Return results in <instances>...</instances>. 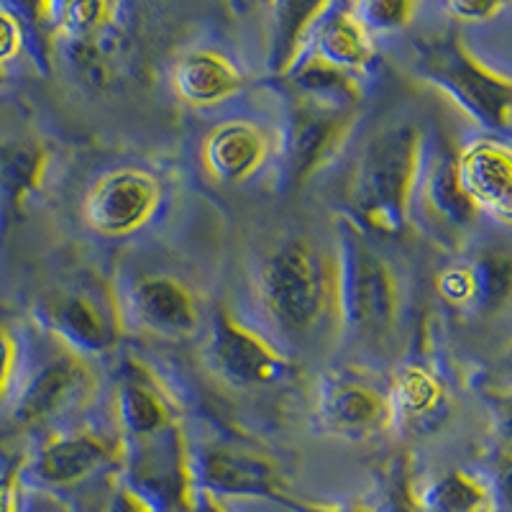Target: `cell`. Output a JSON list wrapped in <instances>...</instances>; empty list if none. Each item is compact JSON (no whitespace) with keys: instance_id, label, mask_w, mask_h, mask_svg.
I'll use <instances>...</instances> for the list:
<instances>
[{"instance_id":"cell-30","label":"cell","mask_w":512,"mask_h":512,"mask_svg":"<svg viewBox=\"0 0 512 512\" xmlns=\"http://www.w3.org/2000/svg\"><path fill=\"white\" fill-rule=\"evenodd\" d=\"M438 295L454 308H474V277L469 262L446 267L436 280Z\"/></svg>"},{"instance_id":"cell-29","label":"cell","mask_w":512,"mask_h":512,"mask_svg":"<svg viewBox=\"0 0 512 512\" xmlns=\"http://www.w3.org/2000/svg\"><path fill=\"white\" fill-rule=\"evenodd\" d=\"M354 13L367 34L397 31L413 16V0H356Z\"/></svg>"},{"instance_id":"cell-25","label":"cell","mask_w":512,"mask_h":512,"mask_svg":"<svg viewBox=\"0 0 512 512\" xmlns=\"http://www.w3.org/2000/svg\"><path fill=\"white\" fill-rule=\"evenodd\" d=\"M420 512H492L495 492L469 472H446L413 492Z\"/></svg>"},{"instance_id":"cell-38","label":"cell","mask_w":512,"mask_h":512,"mask_svg":"<svg viewBox=\"0 0 512 512\" xmlns=\"http://www.w3.org/2000/svg\"><path fill=\"white\" fill-rule=\"evenodd\" d=\"M21 512H64L57 502L49 500L47 492H26L24 487V495H21Z\"/></svg>"},{"instance_id":"cell-33","label":"cell","mask_w":512,"mask_h":512,"mask_svg":"<svg viewBox=\"0 0 512 512\" xmlns=\"http://www.w3.org/2000/svg\"><path fill=\"white\" fill-rule=\"evenodd\" d=\"M100 512H154V510L146 505L139 495H136L134 489L126 487L123 482H118L113 484L108 497L103 500Z\"/></svg>"},{"instance_id":"cell-36","label":"cell","mask_w":512,"mask_h":512,"mask_svg":"<svg viewBox=\"0 0 512 512\" xmlns=\"http://www.w3.org/2000/svg\"><path fill=\"white\" fill-rule=\"evenodd\" d=\"M277 502L290 507L292 512H379L364 505H313V502H295V500H287L285 495H282Z\"/></svg>"},{"instance_id":"cell-21","label":"cell","mask_w":512,"mask_h":512,"mask_svg":"<svg viewBox=\"0 0 512 512\" xmlns=\"http://www.w3.org/2000/svg\"><path fill=\"white\" fill-rule=\"evenodd\" d=\"M172 88L190 105H216L244 88L241 72L226 57L208 49L190 52L172 70Z\"/></svg>"},{"instance_id":"cell-2","label":"cell","mask_w":512,"mask_h":512,"mask_svg":"<svg viewBox=\"0 0 512 512\" xmlns=\"http://www.w3.org/2000/svg\"><path fill=\"white\" fill-rule=\"evenodd\" d=\"M336 308L346 333L361 341H382L395 331L400 315V285L395 269L374 249L367 231L351 218L336 226Z\"/></svg>"},{"instance_id":"cell-19","label":"cell","mask_w":512,"mask_h":512,"mask_svg":"<svg viewBox=\"0 0 512 512\" xmlns=\"http://www.w3.org/2000/svg\"><path fill=\"white\" fill-rule=\"evenodd\" d=\"M116 415L121 441L154 436L177 423L169 397L164 395L152 372L136 361H126V367L121 369V377H118Z\"/></svg>"},{"instance_id":"cell-3","label":"cell","mask_w":512,"mask_h":512,"mask_svg":"<svg viewBox=\"0 0 512 512\" xmlns=\"http://www.w3.org/2000/svg\"><path fill=\"white\" fill-rule=\"evenodd\" d=\"M413 70L420 80L441 90L448 100H454L456 108L482 128L489 131L510 128V80L477 62L456 36L418 44Z\"/></svg>"},{"instance_id":"cell-32","label":"cell","mask_w":512,"mask_h":512,"mask_svg":"<svg viewBox=\"0 0 512 512\" xmlns=\"http://www.w3.org/2000/svg\"><path fill=\"white\" fill-rule=\"evenodd\" d=\"M21 461H13L6 469H0V512H21Z\"/></svg>"},{"instance_id":"cell-24","label":"cell","mask_w":512,"mask_h":512,"mask_svg":"<svg viewBox=\"0 0 512 512\" xmlns=\"http://www.w3.org/2000/svg\"><path fill=\"white\" fill-rule=\"evenodd\" d=\"M272 3V47H269V70L274 77L290 70L295 62L310 24L328 0H269Z\"/></svg>"},{"instance_id":"cell-1","label":"cell","mask_w":512,"mask_h":512,"mask_svg":"<svg viewBox=\"0 0 512 512\" xmlns=\"http://www.w3.org/2000/svg\"><path fill=\"white\" fill-rule=\"evenodd\" d=\"M425 139L415 123L382 128L361 152L349 187L351 221L374 236H400L423 167Z\"/></svg>"},{"instance_id":"cell-31","label":"cell","mask_w":512,"mask_h":512,"mask_svg":"<svg viewBox=\"0 0 512 512\" xmlns=\"http://www.w3.org/2000/svg\"><path fill=\"white\" fill-rule=\"evenodd\" d=\"M448 16H454L456 21H464V24H482L489 18L500 16L510 0H443Z\"/></svg>"},{"instance_id":"cell-4","label":"cell","mask_w":512,"mask_h":512,"mask_svg":"<svg viewBox=\"0 0 512 512\" xmlns=\"http://www.w3.org/2000/svg\"><path fill=\"white\" fill-rule=\"evenodd\" d=\"M256 290L269 318L290 333H305L326 313L328 277L305 241H287L264 259Z\"/></svg>"},{"instance_id":"cell-6","label":"cell","mask_w":512,"mask_h":512,"mask_svg":"<svg viewBox=\"0 0 512 512\" xmlns=\"http://www.w3.org/2000/svg\"><path fill=\"white\" fill-rule=\"evenodd\" d=\"M121 482L154 512H187L195 489L180 425L172 423L154 436L121 441Z\"/></svg>"},{"instance_id":"cell-20","label":"cell","mask_w":512,"mask_h":512,"mask_svg":"<svg viewBox=\"0 0 512 512\" xmlns=\"http://www.w3.org/2000/svg\"><path fill=\"white\" fill-rule=\"evenodd\" d=\"M277 80L287 100L331 108V111H359L361 90L356 77L308 54H300L290 64V70L282 72Z\"/></svg>"},{"instance_id":"cell-22","label":"cell","mask_w":512,"mask_h":512,"mask_svg":"<svg viewBox=\"0 0 512 512\" xmlns=\"http://www.w3.org/2000/svg\"><path fill=\"white\" fill-rule=\"evenodd\" d=\"M128 49H131L128 31L113 11L98 31L85 39L67 41V57L95 88H108L121 77L128 62Z\"/></svg>"},{"instance_id":"cell-23","label":"cell","mask_w":512,"mask_h":512,"mask_svg":"<svg viewBox=\"0 0 512 512\" xmlns=\"http://www.w3.org/2000/svg\"><path fill=\"white\" fill-rule=\"evenodd\" d=\"M420 172H425L423 203L428 213H433L448 228H466L469 223H474L477 210L461 190L459 172H456V154L448 146H438L431 159H428V167L420 169Z\"/></svg>"},{"instance_id":"cell-34","label":"cell","mask_w":512,"mask_h":512,"mask_svg":"<svg viewBox=\"0 0 512 512\" xmlns=\"http://www.w3.org/2000/svg\"><path fill=\"white\" fill-rule=\"evenodd\" d=\"M16 364H18V344L13 333L8 331L3 323H0V400L11 387V379L16 374Z\"/></svg>"},{"instance_id":"cell-28","label":"cell","mask_w":512,"mask_h":512,"mask_svg":"<svg viewBox=\"0 0 512 512\" xmlns=\"http://www.w3.org/2000/svg\"><path fill=\"white\" fill-rule=\"evenodd\" d=\"M474 277V308L497 310L507 303L512 267L505 254H487L469 262Z\"/></svg>"},{"instance_id":"cell-26","label":"cell","mask_w":512,"mask_h":512,"mask_svg":"<svg viewBox=\"0 0 512 512\" xmlns=\"http://www.w3.org/2000/svg\"><path fill=\"white\" fill-rule=\"evenodd\" d=\"M47 169V152L36 141H18V144L0 149V192L3 198L18 208L24 205L31 192L41 185Z\"/></svg>"},{"instance_id":"cell-13","label":"cell","mask_w":512,"mask_h":512,"mask_svg":"<svg viewBox=\"0 0 512 512\" xmlns=\"http://www.w3.org/2000/svg\"><path fill=\"white\" fill-rule=\"evenodd\" d=\"M315 420L328 436L364 441L390 428V410L384 392L367 379L351 372H328L315 397Z\"/></svg>"},{"instance_id":"cell-18","label":"cell","mask_w":512,"mask_h":512,"mask_svg":"<svg viewBox=\"0 0 512 512\" xmlns=\"http://www.w3.org/2000/svg\"><path fill=\"white\" fill-rule=\"evenodd\" d=\"M269 157V141L249 121H223L203 141V164L221 185H239L254 177Z\"/></svg>"},{"instance_id":"cell-12","label":"cell","mask_w":512,"mask_h":512,"mask_svg":"<svg viewBox=\"0 0 512 512\" xmlns=\"http://www.w3.org/2000/svg\"><path fill=\"white\" fill-rule=\"evenodd\" d=\"M192 489L223 497H282V474L269 456L233 443H210L190 456Z\"/></svg>"},{"instance_id":"cell-35","label":"cell","mask_w":512,"mask_h":512,"mask_svg":"<svg viewBox=\"0 0 512 512\" xmlns=\"http://www.w3.org/2000/svg\"><path fill=\"white\" fill-rule=\"evenodd\" d=\"M21 49H24L21 29H18V24L8 13L0 11V64L11 62L13 57H18Z\"/></svg>"},{"instance_id":"cell-40","label":"cell","mask_w":512,"mask_h":512,"mask_svg":"<svg viewBox=\"0 0 512 512\" xmlns=\"http://www.w3.org/2000/svg\"><path fill=\"white\" fill-rule=\"evenodd\" d=\"M49 3V18H52V26H54V18L59 16V11H62L67 3H72V0H47Z\"/></svg>"},{"instance_id":"cell-41","label":"cell","mask_w":512,"mask_h":512,"mask_svg":"<svg viewBox=\"0 0 512 512\" xmlns=\"http://www.w3.org/2000/svg\"><path fill=\"white\" fill-rule=\"evenodd\" d=\"M254 3H259V0H231V6L236 8H251Z\"/></svg>"},{"instance_id":"cell-17","label":"cell","mask_w":512,"mask_h":512,"mask_svg":"<svg viewBox=\"0 0 512 512\" xmlns=\"http://www.w3.org/2000/svg\"><path fill=\"white\" fill-rule=\"evenodd\" d=\"M384 397L390 410V425L413 436L436 431L451 408L446 384L423 364H405L397 369Z\"/></svg>"},{"instance_id":"cell-10","label":"cell","mask_w":512,"mask_h":512,"mask_svg":"<svg viewBox=\"0 0 512 512\" xmlns=\"http://www.w3.org/2000/svg\"><path fill=\"white\" fill-rule=\"evenodd\" d=\"M98 379L82 356L64 349V354L44 361L24 382L13 402L11 420L21 428H39L62 415L85 408L95 395Z\"/></svg>"},{"instance_id":"cell-9","label":"cell","mask_w":512,"mask_h":512,"mask_svg":"<svg viewBox=\"0 0 512 512\" xmlns=\"http://www.w3.org/2000/svg\"><path fill=\"white\" fill-rule=\"evenodd\" d=\"M162 203V185L152 172L118 167L95 180L82 203L85 223L105 239H123L152 221Z\"/></svg>"},{"instance_id":"cell-16","label":"cell","mask_w":512,"mask_h":512,"mask_svg":"<svg viewBox=\"0 0 512 512\" xmlns=\"http://www.w3.org/2000/svg\"><path fill=\"white\" fill-rule=\"evenodd\" d=\"M128 308L144 331L159 338H187L200 328V308L192 290L167 274L141 277L128 292Z\"/></svg>"},{"instance_id":"cell-8","label":"cell","mask_w":512,"mask_h":512,"mask_svg":"<svg viewBox=\"0 0 512 512\" xmlns=\"http://www.w3.org/2000/svg\"><path fill=\"white\" fill-rule=\"evenodd\" d=\"M113 464H121V438L95 431L57 433L39 443L21 464V484L36 492L72 489L108 472Z\"/></svg>"},{"instance_id":"cell-11","label":"cell","mask_w":512,"mask_h":512,"mask_svg":"<svg viewBox=\"0 0 512 512\" xmlns=\"http://www.w3.org/2000/svg\"><path fill=\"white\" fill-rule=\"evenodd\" d=\"M208 359L223 382L241 390L272 387L292 374V364L280 351L228 313H216L210 323Z\"/></svg>"},{"instance_id":"cell-39","label":"cell","mask_w":512,"mask_h":512,"mask_svg":"<svg viewBox=\"0 0 512 512\" xmlns=\"http://www.w3.org/2000/svg\"><path fill=\"white\" fill-rule=\"evenodd\" d=\"M187 512H226V507H223L221 500L205 495V492H192Z\"/></svg>"},{"instance_id":"cell-14","label":"cell","mask_w":512,"mask_h":512,"mask_svg":"<svg viewBox=\"0 0 512 512\" xmlns=\"http://www.w3.org/2000/svg\"><path fill=\"white\" fill-rule=\"evenodd\" d=\"M456 172L461 190L500 226L512 221V154L505 144L477 139L456 152Z\"/></svg>"},{"instance_id":"cell-7","label":"cell","mask_w":512,"mask_h":512,"mask_svg":"<svg viewBox=\"0 0 512 512\" xmlns=\"http://www.w3.org/2000/svg\"><path fill=\"white\" fill-rule=\"evenodd\" d=\"M287 103L290 113L280 149L282 185L303 187L341 154L354 131L359 111H331L297 100Z\"/></svg>"},{"instance_id":"cell-5","label":"cell","mask_w":512,"mask_h":512,"mask_svg":"<svg viewBox=\"0 0 512 512\" xmlns=\"http://www.w3.org/2000/svg\"><path fill=\"white\" fill-rule=\"evenodd\" d=\"M36 320L49 336L59 338L77 356H100L118 346L123 318L116 297L100 282H77L44 297Z\"/></svg>"},{"instance_id":"cell-27","label":"cell","mask_w":512,"mask_h":512,"mask_svg":"<svg viewBox=\"0 0 512 512\" xmlns=\"http://www.w3.org/2000/svg\"><path fill=\"white\" fill-rule=\"evenodd\" d=\"M0 11L8 13L18 24L24 47L39 64V70H49V36L54 26L47 0H0Z\"/></svg>"},{"instance_id":"cell-15","label":"cell","mask_w":512,"mask_h":512,"mask_svg":"<svg viewBox=\"0 0 512 512\" xmlns=\"http://www.w3.org/2000/svg\"><path fill=\"white\" fill-rule=\"evenodd\" d=\"M300 54L320 59L354 77L359 72H367L374 64L372 39L367 29L359 24L351 0H328L310 24Z\"/></svg>"},{"instance_id":"cell-42","label":"cell","mask_w":512,"mask_h":512,"mask_svg":"<svg viewBox=\"0 0 512 512\" xmlns=\"http://www.w3.org/2000/svg\"><path fill=\"white\" fill-rule=\"evenodd\" d=\"M8 82V75H6V67H3V64H0V85H6Z\"/></svg>"},{"instance_id":"cell-37","label":"cell","mask_w":512,"mask_h":512,"mask_svg":"<svg viewBox=\"0 0 512 512\" xmlns=\"http://www.w3.org/2000/svg\"><path fill=\"white\" fill-rule=\"evenodd\" d=\"M384 512H420L418 502L413 497V489H408L402 482H397L390 492V500Z\"/></svg>"}]
</instances>
